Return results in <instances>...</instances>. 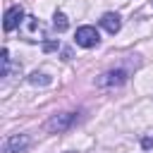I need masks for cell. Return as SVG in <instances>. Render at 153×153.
<instances>
[{"instance_id": "6da1fadb", "label": "cell", "mask_w": 153, "mask_h": 153, "mask_svg": "<svg viewBox=\"0 0 153 153\" xmlns=\"http://www.w3.org/2000/svg\"><path fill=\"white\" fill-rule=\"evenodd\" d=\"M98 31L93 29V26H79L76 29V36H74V41H76V45H81V48H93V45H98Z\"/></svg>"}, {"instance_id": "7a4b0ae2", "label": "cell", "mask_w": 153, "mask_h": 153, "mask_svg": "<svg viewBox=\"0 0 153 153\" xmlns=\"http://www.w3.org/2000/svg\"><path fill=\"white\" fill-rule=\"evenodd\" d=\"M76 122V112H62V115H53L48 120V129L50 131H65Z\"/></svg>"}, {"instance_id": "3957f363", "label": "cell", "mask_w": 153, "mask_h": 153, "mask_svg": "<svg viewBox=\"0 0 153 153\" xmlns=\"http://www.w3.org/2000/svg\"><path fill=\"white\" fill-rule=\"evenodd\" d=\"M26 146H29V136H26V134H12V136L5 139L2 153H22Z\"/></svg>"}, {"instance_id": "277c9868", "label": "cell", "mask_w": 153, "mask_h": 153, "mask_svg": "<svg viewBox=\"0 0 153 153\" xmlns=\"http://www.w3.org/2000/svg\"><path fill=\"white\" fill-rule=\"evenodd\" d=\"M127 81V72L124 69H110L98 79V86H122Z\"/></svg>"}, {"instance_id": "5b68a950", "label": "cell", "mask_w": 153, "mask_h": 153, "mask_svg": "<svg viewBox=\"0 0 153 153\" xmlns=\"http://www.w3.org/2000/svg\"><path fill=\"white\" fill-rule=\"evenodd\" d=\"M22 19H24V10H22L19 5L10 7V10L5 12V31H12V29H17V26L22 24Z\"/></svg>"}, {"instance_id": "8992f818", "label": "cell", "mask_w": 153, "mask_h": 153, "mask_svg": "<svg viewBox=\"0 0 153 153\" xmlns=\"http://www.w3.org/2000/svg\"><path fill=\"white\" fill-rule=\"evenodd\" d=\"M100 26H103L108 33H117V31H120V26H122L120 14H115V12H105V14H103V19H100Z\"/></svg>"}, {"instance_id": "52a82bcc", "label": "cell", "mask_w": 153, "mask_h": 153, "mask_svg": "<svg viewBox=\"0 0 153 153\" xmlns=\"http://www.w3.org/2000/svg\"><path fill=\"white\" fill-rule=\"evenodd\" d=\"M29 84H33V86H38V84H50V76L48 74H38V72H33L31 76H29Z\"/></svg>"}, {"instance_id": "ba28073f", "label": "cell", "mask_w": 153, "mask_h": 153, "mask_svg": "<svg viewBox=\"0 0 153 153\" xmlns=\"http://www.w3.org/2000/svg\"><path fill=\"white\" fill-rule=\"evenodd\" d=\"M67 26H69L67 17H65L62 12H57V14H55V29H57V31H67Z\"/></svg>"}, {"instance_id": "9c48e42d", "label": "cell", "mask_w": 153, "mask_h": 153, "mask_svg": "<svg viewBox=\"0 0 153 153\" xmlns=\"http://www.w3.org/2000/svg\"><path fill=\"white\" fill-rule=\"evenodd\" d=\"M141 148H146V151L153 148V136H143V139H141Z\"/></svg>"}, {"instance_id": "30bf717a", "label": "cell", "mask_w": 153, "mask_h": 153, "mask_svg": "<svg viewBox=\"0 0 153 153\" xmlns=\"http://www.w3.org/2000/svg\"><path fill=\"white\" fill-rule=\"evenodd\" d=\"M57 45H60V43H55V41H50V43H45V45H43V48H45V50H55V48H57Z\"/></svg>"}]
</instances>
